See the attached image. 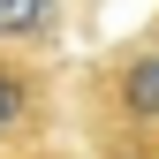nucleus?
Here are the masks:
<instances>
[{
    "label": "nucleus",
    "mask_w": 159,
    "mask_h": 159,
    "mask_svg": "<svg viewBox=\"0 0 159 159\" xmlns=\"http://www.w3.org/2000/svg\"><path fill=\"white\" fill-rule=\"evenodd\" d=\"M84 114L106 159H159V38L106 53V68L84 91Z\"/></svg>",
    "instance_id": "1"
},
{
    "label": "nucleus",
    "mask_w": 159,
    "mask_h": 159,
    "mask_svg": "<svg viewBox=\"0 0 159 159\" xmlns=\"http://www.w3.org/2000/svg\"><path fill=\"white\" fill-rule=\"evenodd\" d=\"M61 30V0H0V46H46Z\"/></svg>",
    "instance_id": "3"
},
{
    "label": "nucleus",
    "mask_w": 159,
    "mask_h": 159,
    "mask_svg": "<svg viewBox=\"0 0 159 159\" xmlns=\"http://www.w3.org/2000/svg\"><path fill=\"white\" fill-rule=\"evenodd\" d=\"M0 159H30V152H0Z\"/></svg>",
    "instance_id": "4"
},
{
    "label": "nucleus",
    "mask_w": 159,
    "mask_h": 159,
    "mask_svg": "<svg viewBox=\"0 0 159 159\" xmlns=\"http://www.w3.org/2000/svg\"><path fill=\"white\" fill-rule=\"evenodd\" d=\"M53 136V84L23 46H0V152H38Z\"/></svg>",
    "instance_id": "2"
}]
</instances>
